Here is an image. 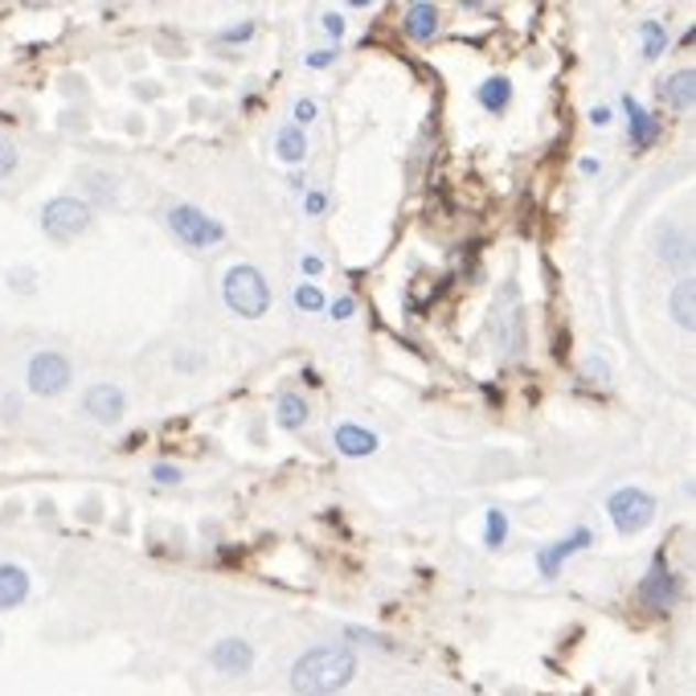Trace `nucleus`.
Wrapping results in <instances>:
<instances>
[{"label":"nucleus","instance_id":"nucleus-1","mask_svg":"<svg viewBox=\"0 0 696 696\" xmlns=\"http://www.w3.org/2000/svg\"><path fill=\"white\" fill-rule=\"evenodd\" d=\"M357 676V655L348 648H312L291 667L295 696H333Z\"/></svg>","mask_w":696,"mask_h":696},{"label":"nucleus","instance_id":"nucleus-2","mask_svg":"<svg viewBox=\"0 0 696 696\" xmlns=\"http://www.w3.org/2000/svg\"><path fill=\"white\" fill-rule=\"evenodd\" d=\"M221 295H226L230 312H238V316H247V319H259L271 312V287H267V279H262L254 267H247V262H238V267L226 271Z\"/></svg>","mask_w":696,"mask_h":696},{"label":"nucleus","instance_id":"nucleus-3","mask_svg":"<svg viewBox=\"0 0 696 696\" xmlns=\"http://www.w3.org/2000/svg\"><path fill=\"white\" fill-rule=\"evenodd\" d=\"M168 230L185 242V247H197V250H214L221 247V238H226V226L218 218H209L205 209L197 205H173L168 209Z\"/></svg>","mask_w":696,"mask_h":696},{"label":"nucleus","instance_id":"nucleus-4","mask_svg":"<svg viewBox=\"0 0 696 696\" xmlns=\"http://www.w3.org/2000/svg\"><path fill=\"white\" fill-rule=\"evenodd\" d=\"M87 226H90V205L83 202V197H54V202H45L42 230L50 233V238L66 242V238H78Z\"/></svg>","mask_w":696,"mask_h":696},{"label":"nucleus","instance_id":"nucleus-5","mask_svg":"<svg viewBox=\"0 0 696 696\" xmlns=\"http://www.w3.org/2000/svg\"><path fill=\"white\" fill-rule=\"evenodd\" d=\"M607 512L615 529L619 533H639V529H648L655 516V500L643 488H619V492L607 500Z\"/></svg>","mask_w":696,"mask_h":696},{"label":"nucleus","instance_id":"nucleus-6","mask_svg":"<svg viewBox=\"0 0 696 696\" xmlns=\"http://www.w3.org/2000/svg\"><path fill=\"white\" fill-rule=\"evenodd\" d=\"M70 361L62 357V352H37L30 361V373H25V381H30V390L37 393V398H58V393H66V385H70Z\"/></svg>","mask_w":696,"mask_h":696},{"label":"nucleus","instance_id":"nucleus-7","mask_svg":"<svg viewBox=\"0 0 696 696\" xmlns=\"http://www.w3.org/2000/svg\"><path fill=\"white\" fill-rule=\"evenodd\" d=\"M639 598H643L648 607H660V610L676 607V598H681V578L667 569L664 557H655L652 569L643 574V581H639Z\"/></svg>","mask_w":696,"mask_h":696},{"label":"nucleus","instance_id":"nucleus-8","mask_svg":"<svg viewBox=\"0 0 696 696\" xmlns=\"http://www.w3.org/2000/svg\"><path fill=\"white\" fill-rule=\"evenodd\" d=\"M83 410L102 426H116L123 418V410H128V393L119 385H90L87 398H83Z\"/></svg>","mask_w":696,"mask_h":696},{"label":"nucleus","instance_id":"nucleus-9","mask_svg":"<svg viewBox=\"0 0 696 696\" xmlns=\"http://www.w3.org/2000/svg\"><path fill=\"white\" fill-rule=\"evenodd\" d=\"M590 541H595V529H574L569 537L545 545V550H541V557H537L541 574H545V578H553V574L562 569V562H566V557H574V553H581L586 545H590Z\"/></svg>","mask_w":696,"mask_h":696},{"label":"nucleus","instance_id":"nucleus-10","mask_svg":"<svg viewBox=\"0 0 696 696\" xmlns=\"http://www.w3.org/2000/svg\"><path fill=\"white\" fill-rule=\"evenodd\" d=\"M214 667L218 672H230V676H242V672H250V664H254V648H250L247 639H221L218 648H214Z\"/></svg>","mask_w":696,"mask_h":696},{"label":"nucleus","instance_id":"nucleus-11","mask_svg":"<svg viewBox=\"0 0 696 696\" xmlns=\"http://www.w3.org/2000/svg\"><path fill=\"white\" fill-rule=\"evenodd\" d=\"M492 336H496V345H500V352H516V348H521V307L512 304V300H504V304L496 307Z\"/></svg>","mask_w":696,"mask_h":696},{"label":"nucleus","instance_id":"nucleus-12","mask_svg":"<svg viewBox=\"0 0 696 696\" xmlns=\"http://www.w3.org/2000/svg\"><path fill=\"white\" fill-rule=\"evenodd\" d=\"M336 450L348 455V459H361V455H373L378 450V435L369 426H357V422H340L336 426Z\"/></svg>","mask_w":696,"mask_h":696},{"label":"nucleus","instance_id":"nucleus-13","mask_svg":"<svg viewBox=\"0 0 696 696\" xmlns=\"http://www.w3.org/2000/svg\"><path fill=\"white\" fill-rule=\"evenodd\" d=\"M30 598V574L13 562H0V610H13Z\"/></svg>","mask_w":696,"mask_h":696},{"label":"nucleus","instance_id":"nucleus-14","mask_svg":"<svg viewBox=\"0 0 696 696\" xmlns=\"http://www.w3.org/2000/svg\"><path fill=\"white\" fill-rule=\"evenodd\" d=\"M693 304H696V283H693V275H688V279H681V283H676V291H672V319L681 324L684 333H693V328H696Z\"/></svg>","mask_w":696,"mask_h":696},{"label":"nucleus","instance_id":"nucleus-15","mask_svg":"<svg viewBox=\"0 0 696 696\" xmlns=\"http://www.w3.org/2000/svg\"><path fill=\"white\" fill-rule=\"evenodd\" d=\"M623 111H627V123H631V140H635L639 148L643 144H652L655 140V131H660V123H655V116H648L643 107H639L631 95L623 99Z\"/></svg>","mask_w":696,"mask_h":696},{"label":"nucleus","instance_id":"nucleus-16","mask_svg":"<svg viewBox=\"0 0 696 696\" xmlns=\"http://www.w3.org/2000/svg\"><path fill=\"white\" fill-rule=\"evenodd\" d=\"M438 30V9L435 4H410L406 13V33L414 42H431Z\"/></svg>","mask_w":696,"mask_h":696},{"label":"nucleus","instance_id":"nucleus-17","mask_svg":"<svg viewBox=\"0 0 696 696\" xmlns=\"http://www.w3.org/2000/svg\"><path fill=\"white\" fill-rule=\"evenodd\" d=\"M664 95H667V102H672L676 111L693 107V102H696V74L693 70H676L664 83Z\"/></svg>","mask_w":696,"mask_h":696},{"label":"nucleus","instance_id":"nucleus-18","mask_svg":"<svg viewBox=\"0 0 696 696\" xmlns=\"http://www.w3.org/2000/svg\"><path fill=\"white\" fill-rule=\"evenodd\" d=\"M479 102L492 107V111H504L508 102H512V83H508L504 74H492L488 83H479Z\"/></svg>","mask_w":696,"mask_h":696},{"label":"nucleus","instance_id":"nucleus-19","mask_svg":"<svg viewBox=\"0 0 696 696\" xmlns=\"http://www.w3.org/2000/svg\"><path fill=\"white\" fill-rule=\"evenodd\" d=\"M275 418L283 431H300L307 422V402L300 398V393H287V398H279V410H275Z\"/></svg>","mask_w":696,"mask_h":696},{"label":"nucleus","instance_id":"nucleus-20","mask_svg":"<svg viewBox=\"0 0 696 696\" xmlns=\"http://www.w3.org/2000/svg\"><path fill=\"white\" fill-rule=\"evenodd\" d=\"M279 156L287 160V164H295V160L307 156V140H304V131L295 128V123L279 131Z\"/></svg>","mask_w":696,"mask_h":696},{"label":"nucleus","instance_id":"nucleus-21","mask_svg":"<svg viewBox=\"0 0 696 696\" xmlns=\"http://www.w3.org/2000/svg\"><path fill=\"white\" fill-rule=\"evenodd\" d=\"M643 37H648V42H643V54H648V58H660V54H664V45H667L664 25H655V21H643Z\"/></svg>","mask_w":696,"mask_h":696},{"label":"nucleus","instance_id":"nucleus-22","mask_svg":"<svg viewBox=\"0 0 696 696\" xmlns=\"http://www.w3.org/2000/svg\"><path fill=\"white\" fill-rule=\"evenodd\" d=\"M504 541H508V516L500 512V508H492V512H488V545L500 550Z\"/></svg>","mask_w":696,"mask_h":696},{"label":"nucleus","instance_id":"nucleus-23","mask_svg":"<svg viewBox=\"0 0 696 696\" xmlns=\"http://www.w3.org/2000/svg\"><path fill=\"white\" fill-rule=\"evenodd\" d=\"M17 160H21V152H17V144H13V140H4V135H0V181H4V176L13 173V168H17Z\"/></svg>","mask_w":696,"mask_h":696},{"label":"nucleus","instance_id":"nucleus-24","mask_svg":"<svg viewBox=\"0 0 696 696\" xmlns=\"http://www.w3.org/2000/svg\"><path fill=\"white\" fill-rule=\"evenodd\" d=\"M295 304L304 307V312H319V307H324V295H319L316 287H300L295 291Z\"/></svg>","mask_w":696,"mask_h":696},{"label":"nucleus","instance_id":"nucleus-25","mask_svg":"<svg viewBox=\"0 0 696 696\" xmlns=\"http://www.w3.org/2000/svg\"><path fill=\"white\" fill-rule=\"evenodd\" d=\"M152 479H156V483H181V471H176V467H168V464H160L156 471H152Z\"/></svg>","mask_w":696,"mask_h":696},{"label":"nucleus","instance_id":"nucleus-26","mask_svg":"<svg viewBox=\"0 0 696 696\" xmlns=\"http://www.w3.org/2000/svg\"><path fill=\"white\" fill-rule=\"evenodd\" d=\"M336 62V50H312V54H307V66H333Z\"/></svg>","mask_w":696,"mask_h":696},{"label":"nucleus","instance_id":"nucleus-27","mask_svg":"<svg viewBox=\"0 0 696 696\" xmlns=\"http://www.w3.org/2000/svg\"><path fill=\"white\" fill-rule=\"evenodd\" d=\"M304 209L312 214V218H319V214L328 209V197H324V193H307V205H304Z\"/></svg>","mask_w":696,"mask_h":696},{"label":"nucleus","instance_id":"nucleus-28","mask_svg":"<svg viewBox=\"0 0 696 696\" xmlns=\"http://www.w3.org/2000/svg\"><path fill=\"white\" fill-rule=\"evenodd\" d=\"M250 33H254V21H242V25H233V30L226 33V42H247Z\"/></svg>","mask_w":696,"mask_h":696},{"label":"nucleus","instance_id":"nucleus-29","mask_svg":"<svg viewBox=\"0 0 696 696\" xmlns=\"http://www.w3.org/2000/svg\"><path fill=\"white\" fill-rule=\"evenodd\" d=\"M295 116L304 119V123H307V119H316V102H312V99H300V102H295Z\"/></svg>","mask_w":696,"mask_h":696},{"label":"nucleus","instance_id":"nucleus-30","mask_svg":"<svg viewBox=\"0 0 696 696\" xmlns=\"http://www.w3.org/2000/svg\"><path fill=\"white\" fill-rule=\"evenodd\" d=\"M324 30L333 33V37H340V33H345V21H340L336 13H328V17H324Z\"/></svg>","mask_w":696,"mask_h":696},{"label":"nucleus","instance_id":"nucleus-31","mask_svg":"<svg viewBox=\"0 0 696 696\" xmlns=\"http://www.w3.org/2000/svg\"><path fill=\"white\" fill-rule=\"evenodd\" d=\"M333 316H336V319H348V316H352V300H336Z\"/></svg>","mask_w":696,"mask_h":696},{"label":"nucleus","instance_id":"nucleus-32","mask_svg":"<svg viewBox=\"0 0 696 696\" xmlns=\"http://www.w3.org/2000/svg\"><path fill=\"white\" fill-rule=\"evenodd\" d=\"M319 271H324V267H319V259H316V254H307V259H304V275H319Z\"/></svg>","mask_w":696,"mask_h":696}]
</instances>
